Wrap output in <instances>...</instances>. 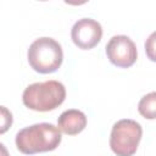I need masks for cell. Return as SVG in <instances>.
I'll return each instance as SVG.
<instances>
[{
	"mask_svg": "<svg viewBox=\"0 0 156 156\" xmlns=\"http://www.w3.org/2000/svg\"><path fill=\"white\" fill-rule=\"evenodd\" d=\"M61 130L51 123H37L21 129L16 135L17 149L26 155L55 150L61 143Z\"/></svg>",
	"mask_w": 156,
	"mask_h": 156,
	"instance_id": "obj_1",
	"label": "cell"
},
{
	"mask_svg": "<svg viewBox=\"0 0 156 156\" xmlns=\"http://www.w3.org/2000/svg\"><path fill=\"white\" fill-rule=\"evenodd\" d=\"M66 98L65 85L57 80H46L33 83L28 85L22 95V101L26 107L39 111L48 112L58 107Z\"/></svg>",
	"mask_w": 156,
	"mask_h": 156,
	"instance_id": "obj_2",
	"label": "cell"
},
{
	"mask_svg": "<svg viewBox=\"0 0 156 156\" xmlns=\"http://www.w3.org/2000/svg\"><path fill=\"white\" fill-rule=\"evenodd\" d=\"M27 56L30 67L39 73H52L57 71L63 60L61 45L49 37L35 39L30 44Z\"/></svg>",
	"mask_w": 156,
	"mask_h": 156,
	"instance_id": "obj_3",
	"label": "cell"
},
{
	"mask_svg": "<svg viewBox=\"0 0 156 156\" xmlns=\"http://www.w3.org/2000/svg\"><path fill=\"white\" fill-rule=\"evenodd\" d=\"M143 128L133 119L116 122L110 134V147L117 156H133L141 140Z\"/></svg>",
	"mask_w": 156,
	"mask_h": 156,
	"instance_id": "obj_4",
	"label": "cell"
},
{
	"mask_svg": "<svg viewBox=\"0 0 156 156\" xmlns=\"http://www.w3.org/2000/svg\"><path fill=\"white\" fill-rule=\"evenodd\" d=\"M106 54L111 63L122 68L133 66L138 56L134 41L127 35H113L106 45Z\"/></svg>",
	"mask_w": 156,
	"mask_h": 156,
	"instance_id": "obj_5",
	"label": "cell"
},
{
	"mask_svg": "<svg viewBox=\"0 0 156 156\" xmlns=\"http://www.w3.org/2000/svg\"><path fill=\"white\" fill-rule=\"evenodd\" d=\"M102 37L101 24L91 18L78 20L71 30L72 41L83 50L93 49L99 44Z\"/></svg>",
	"mask_w": 156,
	"mask_h": 156,
	"instance_id": "obj_6",
	"label": "cell"
},
{
	"mask_svg": "<svg viewBox=\"0 0 156 156\" xmlns=\"http://www.w3.org/2000/svg\"><path fill=\"white\" fill-rule=\"evenodd\" d=\"M85 126H87V117L84 112L76 108L63 111L57 119L58 129L68 135H76L80 133L85 128Z\"/></svg>",
	"mask_w": 156,
	"mask_h": 156,
	"instance_id": "obj_7",
	"label": "cell"
},
{
	"mask_svg": "<svg viewBox=\"0 0 156 156\" xmlns=\"http://www.w3.org/2000/svg\"><path fill=\"white\" fill-rule=\"evenodd\" d=\"M138 111L144 118L156 119V91H151L140 99Z\"/></svg>",
	"mask_w": 156,
	"mask_h": 156,
	"instance_id": "obj_8",
	"label": "cell"
},
{
	"mask_svg": "<svg viewBox=\"0 0 156 156\" xmlns=\"http://www.w3.org/2000/svg\"><path fill=\"white\" fill-rule=\"evenodd\" d=\"M145 52L151 61L156 62V32H152L147 37L145 41Z\"/></svg>",
	"mask_w": 156,
	"mask_h": 156,
	"instance_id": "obj_9",
	"label": "cell"
},
{
	"mask_svg": "<svg viewBox=\"0 0 156 156\" xmlns=\"http://www.w3.org/2000/svg\"><path fill=\"white\" fill-rule=\"evenodd\" d=\"M11 123H12V115H11V112H9L5 106H1V130H0V133L1 134L5 133L6 129L11 126Z\"/></svg>",
	"mask_w": 156,
	"mask_h": 156,
	"instance_id": "obj_10",
	"label": "cell"
}]
</instances>
